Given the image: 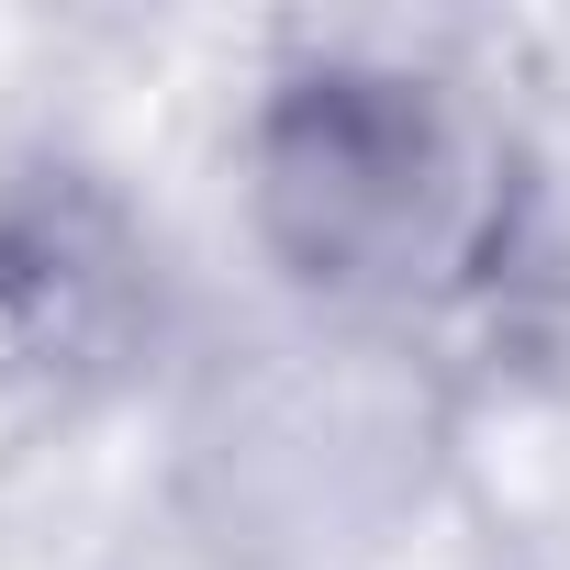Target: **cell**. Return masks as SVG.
I'll return each instance as SVG.
<instances>
[{"mask_svg": "<svg viewBox=\"0 0 570 570\" xmlns=\"http://www.w3.org/2000/svg\"><path fill=\"white\" fill-rule=\"evenodd\" d=\"M246 190L268 257L303 292L347 314H403V303H481L525 213V157L459 79L325 46L268 79Z\"/></svg>", "mask_w": 570, "mask_h": 570, "instance_id": "6da1fadb", "label": "cell"}, {"mask_svg": "<svg viewBox=\"0 0 570 570\" xmlns=\"http://www.w3.org/2000/svg\"><path fill=\"white\" fill-rule=\"evenodd\" d=\"M146 325V235L90 168L0 179V392H79Z\"/></svg>", "mask_w": 570, "mask_h": 570, "instance_id": "7a4b0ae2", "label": "cell"}]
</instances>
